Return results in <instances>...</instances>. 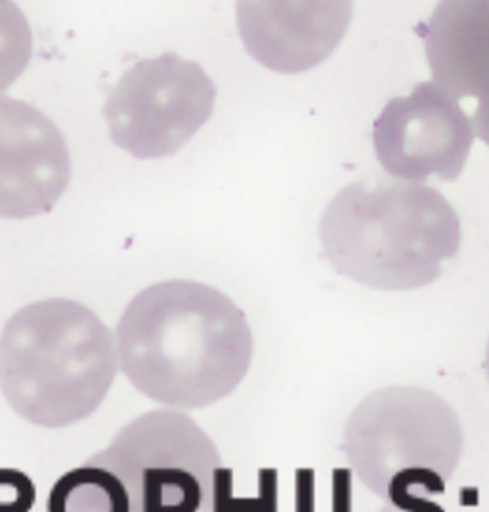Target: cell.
Masks as SVG:
<instances>
[{
    "label": "cell",
    "instance_id": "obj_1",
    "mask_svg": "<svg viewBox=\"0 0 489 512\" xmlns=\"http://www.w3.org/2000/svg\"><path fill=\"white\" fill-rule=\"evenodd\" d=\"M115 344L132 386L176 411L224 400L253 362L243 310L218 289L184 279L155 283L130 300Z\"/></svg>",
    "mask_w": 489,
    "mask_h": 512
},
{
    "label": "cell",
    "instance_id": "obj_2",
    "mask_svg": "<svg viewBox=\"0 0 489 512\" xmlns=\"http://www.w3.org/2000/svg\"><path fill=\"white\" fill-rule=\"evenodd\" d=\"M461 220L442 193L398 178L348 184L319 222L323 255L363 287L413 291L461 249Z\"/></svg>",
    "mask_w": 489,
    "mask_h": 512
},
{
    "label": "cell",
    "instance_id": "obj_3",
    "mask_svg": "<svg viewBox=\"0 0 489 512\" xmlns=\"http://www.w3.org/2000/svg\"><path fill=\"white\" fill-rule=\"evenodd\" d=\"M119 367L111 329L85 304L46 299L18 310L0 333V390L22 419L64 428L104 404Z\"/></svg>",
    "mask_w": 489,
    "mask_h": 512
},
{
    "label": "cell",
    "instance_id": "obj_4",
    "mask_svg": "<svg viewBox=\"0 0 489 512\" xmlns=\"http://www.w3.org/2000/svg\"><path fill=\"white\" fill-rule=\"evenodd\" d=\"M465 432L432 390L388 386L363 398L344 427V455L363 488L384 503L432 499L459 469Z\"/></svg>",
    "mask_w": 489,
    "mask_h": 512
},
{
    "label": "cell",
    "instance_id": "obj_5",
    "mask_svg": "<svg viewBox=\"0 0 489 512\" xmlns=\"http://www.w3.org/2000/svg\"><path fill=\"white\" fill-rule=\"evenodd\" d=\"M111 470L128 512H216L220 453L192 417L155 409L94 455Z\"/></svg>",
    "mask_w": 489,
    "mask_h": 512
},
{
    "label": "cell",
    "instance_id": "obj_6",
    "mask_svg": "<svg viewBox=\"0 0 489 512\" xmlns=\"http://www.w3.org/2000/svg\"><path fill=\"white\" fill-rule=\"evenodd\" d=\"M216 88L205 69L176 54L142 60L107 96L111 140L136 159L180 150L213 115Z\"/></svg>",
    "mask_w": 489,
    "mask_h": 512
},
{
    "label": "cell",
    "instance_id": "obj_7",
    "mask_svg": "<svg viewBox=\"0 0 489 512\" xmlns=\"http://www.w3.org/2000/svg\"><path fill=\"white\" fill-rule=\"evenodd\" d=\"M476 132L465 109L436 83L390 100L373 125V146L392 178L453 182L467 165Z\"/></svg>",
    "mask_w": 489,
    "mask_h": 512
},
{
    "label": "cell",
    "instance_id": "obj_8",
    "mask_svg": "<svg viewBox=\"0 0 489 512\" xmlns=\"http://www.w3.org/2000/svg\"><path fill=\"white\" fill-rule=\"evenodd\" d=\"M69 178L71 159L60 128L39 109L0 96V218L48 213Z\"/></svg>",
    "mask_w": 489,
    "mask_h": 512
},
{
    "label": "cell",
    "instance_id": "obj_9",
    "mask_svg": "<svg viewBox=\"0 0 489 512\" xmlns=\"http://www.w3.org/2000/svg\"><path fill=\"white\" fill-rule=\"evenodd\" d=\"M350 2H239L237 27L256 62L277 73L323 64L352 20Z\"/></svg>",
    "mask_w": 489,
    "mask_h": 512
},
{
    "label": "cell",
    "instance_id": "obj_10",
    "mask_svg": "<svg viewBox=\"0 0 489 512\" xmlns=\"http://www.w3.org/2000/svg\"><path fill=\"white\" fill-rule=\"evenodd\" d=\"M421 31L432 83L465 109L489 146V0L440 2Z\"/></svg>",
    "mask_w": 489,
    "mask_h": 512
},
{
    "label": "cell",
    "instance_id": "obj_11",
    "mask_svg": "<svg viewBox=\"0 0 489 512\" xmlns=\"http://www.w3.org/2000/svg\"><path fill=\"white\" fill-rule=\"evenodd\" d=\"M48 512H127L113 472L96 457L62 476L50 490Z\"/></svg>",
    "mask_w": 489,
    "mask_h": 512
},
{
    "label": "cell",
    "instance_id": "obj_12",
    "mask_svg": "<svg viewBox=\"0 0 489 512\" xmlns=\"http://www.w3.org/2000/svg\"><path fill=\"white\" fill-rule=\"evenodd\" d=\"M33 37L22 10L0 0V92L12 85L29 64Z\"/></svg>",
    "mask_w": 489,
    "mask_h": 512
},
{
    "label": "cell",
    "instance_id": "obj_13",
    "mask_svg": "<svg viewBox=\"0 0 489 512\" xmlns=\"http://www.w3.org/2000/svg\"><path fill=\"white\" fill-rule=\"evenodd\" d=\"M379 512H446L432 499H413L404 503H386Z\"/></svg>",
    "mask_w": 489,
    "mask_h": 512
},
{
    "label": "cell",
    "instance_id": "obj_14",
    "mask_svg": "<svg viewBox=\"0 0 489 512\" xmlns=\"http://www.w3.org/2000/svg\"><path fill=\"white\" fill-rule=\"evenodd\" d=\"M31 497L29 491H22L8 499V495L0 497V512H23L27 507V499Z\"/></svg>",
    "mask_w": 489,
    "mask_h": 512
},
{
    "label": "cell",
    "instance_id": "obj_15",
    "mask_svg": "<svg viewBox=\"0 0 489 512\" xmlns=\"http://www.w3.org/2000/svg\"><path fill=\"white\" fill-rule=\"evenodd\" d=\"M484 367H486V375H488V381H489V341H488V348H486V362H484Z\"/></svg>",
    "mask_w": 489,
    "mask_h": 512
}]
</instances>
